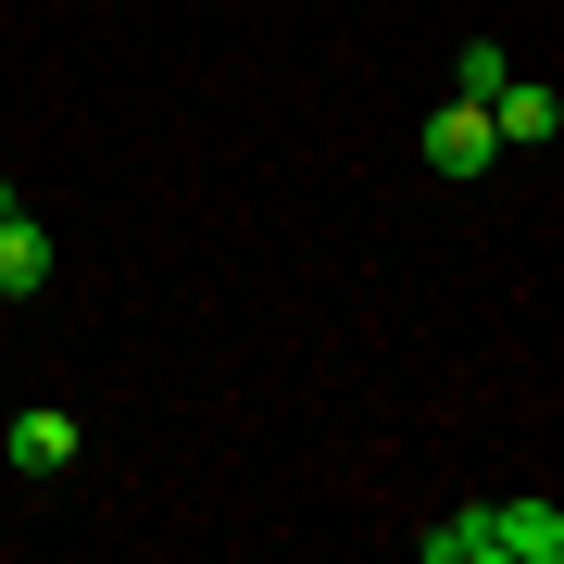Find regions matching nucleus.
<instances>
[{
    "label": "nucleus",
    "mask_w": 564,
    "mask_h": 564,
    "mask_svg": "<svg viewBox=\"0 0 564 564\" xmlns=\"http://www.w3.org/2000/svg\"><path fill=\"white\" fill-rule=\"evenodd\" d=\"M489 151H502V139H489V101H440V113H426V176H440V188L489 176Z\"/></svg>",
    "instance_id": "nucleus-1"
},
{
    "label": "nucleus",
    "mask_w": 564,
    "mask_h": 564,
    "mask_svg": "<svg viewBox=\"0 0 564 564\" xmlns=\"http://www.w3.org/2000/svg\"><path fill=\"white\" fill-rule=\"evenodd\" d=\"M489 527V564H564V514L552 502H477Z\"/></svg>",
    "instance_id": "nucleus-2"
},
{
    "label": "nucleus",
    "mask_w": 564,
    "mask_h": 564,
    "mask_svg": "<svg viewBox=\"0 0 564 564\" xmlns=\"http://www.w3.org/2000/svg\"><path fill=\"white\" fill-rule=\"evenodd\" d=\"M76 440H88V426L63 414V402H25L13 426H0V452H13V477H63V464H76Z\"/></svg>",
    "instance_id": "nucleus-3"
},
{
    "label": "nucleus",
    "mask_w": 564,
    "mask_h": 564,
    "mask_svg": "<svg viewBox=\"0 0 564 564\" xmlns=\"http://www.w3.org/2000/svg\"><path fill=\"white\" fill-rule=\"evenodd\" d=\"M552 126H564V101H552L540 76H502V88H489V139H502V151H540Z\"/></svg>",
    "instance_id": "nucleus-4"
},
{
    "label": "nucleus",
    "mask_w": 564,
    "mask_h": 564,
    "mask_svg": "<svg viewBox=\"0 0 564 564\" xmlns=\"http://www.w3.org/2000/svg\"><path fill=\"white\" fill-rule=\"evenodd\" d=\"M39 289H51V226L39 214H0V302H39Z\"/></svg>",
    "instance_id": "nucleus-5"
},
{
    "label": "nucleus",
    "mask_w": 564,
    "mask_h": 564,
    "mask_svg": "<svg viewBox=\"0 0 564 564\" xmlns=\"http://www.w3.org/2000/svg\"><path fill=\"white\" fill-rule=\"evenodd\" d=\"M502 76H514V51H502V39H464V63H452V101H489Z\"/></svg>",
    "instance_id": "nucleus-6"
},
{
    "label": "nucleus",
    "mask_w": 564,
    "mask_h": 564,
    "mask_svg": "<svg viewBox=\"0 0 564 564\" xmlns=\"http://www.w3.org/2000/svg\"><path fill=\"white\" fill-rule=\"evenodd\" d=\"M426 564H489V527H477V502H464V514H440V527H426Z\"/></svg>",
    "instance_id": "nucleus-7"
},
{
    "label": "nucleus",
    "mask_w": 564,
    "mask_h": 564,
    "mask_svg": "<svg viewBox=\"0 0 564 564\" xmlns=\"http://www.w3.org/2000/svg\"><path fill=\"white\" fill-rule=\"evenodd\" d=\"M0 214H13V176H0Z\"/></svg>",
    "instance_id": "nucleus-8"
}]
</instances>
